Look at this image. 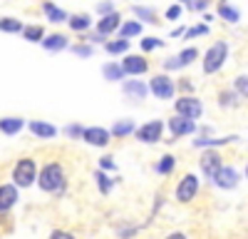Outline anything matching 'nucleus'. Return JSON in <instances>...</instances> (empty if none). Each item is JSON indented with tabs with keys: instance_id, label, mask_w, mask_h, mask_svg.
Masks as SVG:
<instances>
[{
	"instance_id": "nucleus-1",
	"label": "nucleus",
	"mask_w": 248,
	"mask_h": 239,
	"mask_svg": "<svg viewBox=\"0 0 248 239\" xmlns=\"http://www.w3.org/2000/svg\"><path fill=\"white\" fill-rule=\"evenodd\" d=\"M65 187V172L57 162H50L43 172H40V189L45 192H62Z\"/></svg>"
},
{
	"instance_id": "nucleus-2",
	"label": "nucleus",
	"mask_w": 248,
	"mask_h": 239,
	"mask_svg": "<svg viewBox=\"0 0 248 239\" xmlns=\"http://www.w3.org/2000/svg\"><path fill=\"white\" fill-rule=\"evenodd\" d=\"M35 177H37V162H35V159H30V157L20 159V162L15 165V170H13L15 187H30L35 182Z\"/></svg>"
},
{
	"instance_id": "nucleus-3",
	"label": "nucleus",
	"mask_w": 248,
	"mask_h": 239,
	"mask_svg": "<svg viewBox=\"0 0 248 239\" xmlns=\"http://www.w3.org/2000/svg\"><path fill=\"white\" fill-rule=\"evenodd\" d=\"M226 55H229V45L221 43V40H218V43H214V45L209 48V52H206V57H203V72H206V75L216 72V70L223 65Z\"/></svg>"
},
{
	"instance_id": "nucleus-4",
	"label": "nucleus",
	"mask_w": 248,
	"mask_h": 239,
	"mask_svg": "<svg viewBox=\"0 0 248 239\" xmlns=\"http://www.w3.org/2000/svg\"><path fill=\"white\" fill-rule=\"evenodd\" d=\"M196 192H199V177L196 174L181 177V182L176 187V199L179 202H191V199L196 197Z\"/></svg>"
},
{
	"instance_id": "nucleus-5",
	"label": "nucleus",
	"mask_w": 248,
	"mask_h": 239,
	"mask_svg": "<svg viewBox=\"0 0 248 239\" xmlns=\"http://www.w3.org/2000/svg\"><path fill=\"white\" fill-rule=\"evenodd\" d=\"M149 90H152L156 97H161V100H169V97H174L176 85H174V80H169L167 75H154L152 83H149Z\"/></svg>"
},
{
	"instance_id": "nucleus-6",
	"label": "nucleus",
	"mask_w": 248,
	"mask_h": 239,
	"mask_svg": "<svg viewBox=\"0 0 248 239\" xmlns=\"http://www.w3.org/2000/svg\"><path fill=\"white\" fill-rule=\"evenodd\" d=\"M161 130H164V122L161 120H154V122H147L137 130V139H141V142H147V145H154L161 139Z\"/></svg>"
},
{
	"instance_id": "nucleus-7",
	"label": "nucleus",
	"mask_w": 248,
	"mask_h": 239,
	"mask_svg": "<svg viewBox=\"0 0 248 239\" xmlns=\"http://www.w3.org/2000/svg\"><path fill=\"white\" fill-rule=\"evenodd\" d=\"M201 102H199V100L196 97H189V95H186V97H179L176 100V115H181V117H189V120H196L199 115H201Z\"/></svg>"
},
{
	"instance_id": "nucleus-8",
	"label": "nucleus",
	"mask_w": 248,
	"mask_h": 239,
	"mask_svg": "<svg viewBox=\"0 0 248 239\" xmlns=\"http://www.w3.org/2000/svg\"><path fill=\"white\" fill-rule=\"evenodd\" d=\"M169 130H171V135H174V137L191 135V132H196V120H189V117L176 115V117H171V120H169Z\"/></svg>"
},
{
	"instance_id": "nucleus-9",
	"label": "nucleus",
	"mask_w": 248,
	"mask_h": 239,
	"mask_svg": "<svg viewBox=\"0 0 248 239\" xmlns=\"http://www.w3.org/2000/svg\"><path fill=\"white\" fill-rule=\"evenodd\" d=\"M201 170L214 179V174L221 170V154H218L216 150H206V152L201 154Z\"/></svg>"
},
{
	"instance_id": "nucleus-10",
	"label": "nucleus",
	"mask_w": 248,
	"mask_h": 239,
	"mask_svg": "<svg viewBox=\"0 0 248 239\" xmlns=\"http://www.w3.org/2000/svg\"><path fill=\"white\" fill-rule=\"evenodd\" d=\"M122 70L127 75H141V72L149 70V65H147V60H144L141 55H127L124 63H122Z\"/></svg>"
},
{
	"instance_id": "nucleus-11",
	"label": "nucleus",
	"mask_w": 248,
	"mask_h": 239,
	"mask_svg": "<svg viewBox=\"0 0 248 239\" xmlns=\"http://www.w3.org/2000/svg\"><path fill=\"white\" fill-rule=\"evenodd\" d=\"M214 182H216L218 187H223V189H231V187L238 185V172H236L233 167H221V170L214 174Z\"/></svg>"
},
{
	"instance_id": "nucleus-12",
	"label": "nucleus",
	"mask_w": 248,
	"mask_h": 239,
	"mask_svg": "<svg viewBox=\"0 0 248 239\" xmlns=\"http://www.w3.org/2000/svg\"><path fill=\"white\" fill-rule=\"evenodd\" d=\"M82 137H85V142L92 145V147H105L109 142V132L102 130V127H87Z\"/></svg>"
},
{
	"instance_id": "nucleus-13",
	"label": "nucleus",
	"mask_w": 248,
	"mask_h": 239,
	"mask_svg": "<svg viewBox=\"0 0 248 239\" xmlns=\"http://www.w3.org/2000/svg\"><path fill=\"white\" fill-rule=\"evenodd\" d=\"M17 202V187L15 185H0V212L13 209Z\"/></svg>"
},
{
	"instance_id": "nucleus-14",
	"label": "nucleus",
	"mask_w": 248,
	"mask_h": 239,
	"mask_svg": "<svg viewBox=\"0 0 248 239\" xmlns=\"http://www.w3.org/2000/svg\"><path fill=\"white\" fill-rule=\"evenodd\" d=\"M122 28V15L119 13H112V15H107V17H102L99 23H97V33L105 37V35H109V33H114V30H119Z\"/></svg>"
},
{
	"instance_id": "nucleus-15",
	"label": "nucleus",
	"mask_w": 248,
	"mask_h": 239,
	"mask_svg": "<svg viewBox=\"0 0 248 239\" xmlns=\"http://www.w3.org/2000/svg\"><path fill=\"white\" fill-rule=\"evenodd\" d=\"M28 127H30V132H32L35 137H45V139H50V137L57 135V127L50 125V122H45V120H32Z\"/></svg>"
},
{
	"instance_id": "nucleus-16",
	"label": "nucleus",
	"mask_w": 248,
	"mask_h": 239,
	"mask_svg": "<svg viewBox=\"0 0 248 239\" xmlns=\"http://www.w3.org/2000/svg\"><path fill=\"white\" fill-rule=\"evenodd\" d=\"M43 48L50 50V52H57V50H65L67 48V37L62 35V33H55V35H47L43 40Z\"/></svg>"
},
{
	"instance_id": "nucleus-17",
	"label": "nucleus",
	"mask_w": 248,
	"mask_h": 239,
	"mask_svg": "<svg viewBox=\"0 0 248 239\" xmlns=\"http://www.w3.org/2000/svg\"><path fill=\"white\" fill-rule=\"evenodd\" d=\"M23 125H25V120H20V117H3L0 120V132L3 135H17L23 130Z\"/></svg>"
},
{
	"instance_id": "nucleus-18",
	"label": "nucleus",
	"mask_w": 248,
	"mask_h": 239,
	"mask_svg": "<svg viewBox=\"0 0 248 239\" xmlns=\"http://www.w3.org/2000/svg\"><path fill=\"white\" fill-rule=\"evenodd\" d=\"M124 92H127L129 97H137V100H141L144 95L149 92V87L144 85V83H139V80H129V83L124 85Z\"/></svg>"
},
{
	"instance_id": "nucleus-19",
	"label": "nucleus",
	"mask_w": 248,
	"mask_h": 239,
	"mask_svg": "<svg viewBox=\"0 0 248 239\" xmlns=\"http://www.w3.org/2000/svg\"><path fill=\"white\" fill-rule=\"evenodd\" d=\"M70 28L77 30V33H85V30L90 28V15H87V13H77V15H72V17H70Z\"/></svg>"
},
{
	"instance_id": "nucleus-20",
	"label": "nucleus",
	"mask_w": 248,
	"mask_h": 239,
	"mask_svg": "<svg viewBox=\"0 0 248 239\" xmlns=\"http://www.w3.org/2000/svg\"><path fill=\"white\" fill-rule=\"evenodd\" d=\"M0 30L3 33H23V23L17 17H0Z\"/></svg>"
},
{
	"instance_id": "nucleus-21",
	"label": "nucleus",
	"mask_w": 248,
	"mask_h": 239,
	"mask_svg": "<svg viewBox=\"0 0 248 239\" xmlns=\"http://www.w3.org/2000/svg\"><path fill=\"white\" fill-rule=\"evenodd\" d=\"M132 132H134V122H132V120H119V122H114V127H112L114 137H124V135H132Z\"/></svg>"
},
{
	"instance_id": "nucleus-22",
	"label": "nucleus",
	"mask_w": 248,
	"mask_h": 239,
	"mask_svg": "<svg viewBox=\"0 0 248 239\" xmlns=\"http://www.w3.org/2000/svg\"><path fill=\"white\" fill-rule=\"evenodd\" d=\"M119 33H122V40H127V37H132V35H139V33H141V23H139V20H129V23H122Z\"/></svg>"
},
{
	"instance_id": "nucleus-23",
	"label": "nucleus",
	"mask_w": 248,
	"mask_h": 239,
	"mask_svg": "<svg viewBox=\"0 0 248 239\" xmlns=\"http://www.w3.org/2000/svg\"><path fill=\"white\" fill-rule=\"evenodd\" d=\"M105 50L109 52V55H119V52H127L129 50V40H109V43L105 45Z\"/></svg>"
},
{
	"instance_id": "nucleus-24",
	"label": "nucleus",
	"mask_w": 248,
	"mask_h": 239,
	"mask_svg": "<svg viewBox=\"0 0 248 239\" xmlns=\"http://www.w3.org/2000/svg\"><path fill=\"white\" fill-rule=\"evenodd\" d=\"M43 10H45V15L52 20V23H62L67 15H65V10H60V8H55L52 3H43Z\"/></svg>"
},
{
	"instance_id": "nucleus-25",
	"label": "nucleus",
	"mask_w": 248,
	"mask_h": 239,
	"mask_svg": "<svg viewBox=\"0 0 248 239\" xmlns=\"http://www.w3.org/2000/svg\"><path fill=\"white\" fill-rule=\"evenodd\" d=\"M174 165H176L174 154H164V157L159 159V165H156V172H159V174H169V172L174 170Z\"/></svg>"
},
{
	"instance_id": "nucleus-26",
	"label": "nucleus",
	"mask_w": 248,
	"mask_h": 239,
	"mask_svg": "<svg viewBox=\"0 0 248 239\" xmlns=\"http://www.w3.org/2000/svg\"><path fill=\"white\" fill-rule=\"evenodd\" d=\"M231 139H236V137H223V139H194V147H218V145H226V142H231Z\"/></svg>"
},
{
	"instance_id": "nucleus-27",
	"label": "nucleus",
	"mask_w": 248,
	"mask_h": 239,
	"mask_svg": "<svg viewBox=\"0 0 248 239\" xmlns=\"http://www.w3.org/2000/svg\"><path fill=\"white\" fill-rule=\"evenodd\" d=\"M218 15L223 17V20H229V23H238V10H233V8H229V5H226V3H221L218 5Z\"/></svg>"
},
{
	"instance_id": "nucleus-28",
	"label": "nucleus",
	"mask_w": 248,
	"mask_h": 239,
	"mask_svg": "<svg viewBox=\"0 0 248 239\" xmlns=\"http://www.w3.org/2000/svg\"><path fill=\"white\" fill-rule=\"evenodd\" d=\"M196 57H199V50H196V48H186L184 52H179V60H181V68H184V65H191V63H194Z\"/></svg>"
},
{
	"instance_id": "nucleus-29",
	"label": "nucleus",
	"mask_w": 248,
	"mask_h": 239,
	"mask_svg": "<svg viewBox=\"0 0 248 239\" xmlns=\"http://www.w3.org/2000/svg\"><path fill=\"white\" fill-rule=\"evenodd\" d=\"M236 100H238V95H236L233 90H223V92L218 95V102H221L223 107H231V105H236Z\"/></svg>"
},
{
	"instance_id": "nucleus-30",
	"label": "nucleus",
	"mask_w": 248,
	"mask_h": 239,
	"mask_svg": "<svg viewBox=\"0 0 248 239\" xmlns=\"http://www.w3.org/2000/svg\"><path fill=\"white\" fill-rule=\"evenodd\" d=\"M94 179L99 182V192H102V194H109V189H112V182H109V179L105 177V172H102V170H97V172H94Z\"/></svg>"
},
{
	"instance_id": "nucleus-31",
	"label": "nucleus",
	"mask_w": 248,
	"mask_h": 239,
	"mask_svg": "<svg viewBox=\"0 0 248 239\" xmlns=\"http://www.w3.org/2000/svg\"><path fill=\"white\" fill-rule=\"evenodd\" d=\"M122 75H124V70H122V65H105V77L107 80H122Z\"/></svg>"
},
{
	"instance_id": "nucleus-32",
	"label": "nucleus",
	"mask_w": 248,
	"mask_h": 239,
	"mask_svg": "<svg viewBox=\"0 0 248 239\" xmlns=\"http://www.w3.org/2000/svg\"><path fill=\"white\" fill-rule=\"evenodd\" d=\"M23 35H25L28 40H32V43H37V40H45V37H43V28H40V25H35V28H25Z\"/></svg>"
},
{
	"instance_id": "nucleus-33",
	"label": "nucleus",
	"mask_w": 248,
	"mask_h": 239,
	"mask_svg": "<svg viewBox=\"0 0 248 239\" xmlns=\"http://www.w3.org/2000/svg\"><path fill=\"white\" fill-rule=\"evenodd\" d=\"M233 85H236V92H238V95L248 97V75H238Z\"/></svg>"
},
{
	"instance_id": "nucleus-34",
	"label": "nucleus",
	"mask_w": 248,
	"mask_h": 239,
	"mask_svg": "<svg viewBox=\"0 0 248 239\" xmlns=\"http://www.w3.org/2000/svg\"><path fill=\"white\" fill-rule=\"evenodd\" d=\"M134 15L137 17H141V20H152V23H156V13L154 10H149V8H134Z\"/></svg>"
},
{
	"instance_id": "nucleus-35",
	"label": "nucleus",
	"mask_w": 248,
	"mask_h": 239,
	"mask_svg": "<svg viewBox=\"0 0 248 239\" xmlns=\"http://www.w3.org/2000/svg\"><path fill=\"white\" fill-rule=\"evenodd\" d=\"M159 45H161L159 37H144V40H141V50H144V52H152V50H156Z\"/></svg>"
},
{
	"instance_id": "nucleus-36",
	"label": "nucleus",
	"mask_w": 248,
	"mask_h": 239,
	"mask_svg": "<svg viewBox=\"0 0 248 239\" xmlns=\"http://www.w3.org/2000/svg\"><path fill=\"white\" fill-rule=\"evenodd\" d=\"M179 68H181L179 55H176V57H167V60H164V70H179Z\"/></svg>"
},
{
	"instance_id": "nucleus-37",
	"label": "nucleus",
	"mask_w": 248,
	"mask_h": 239,
	"mask_svg": "<svg viewBox=\"0 0 248 239\" xmlns=\"http://www.w3.org/2000/svg\"><path fill=\"white\" fill-rule=\"evenodd\" d=\"M97 13H99L102 17H107V15H112V13H117V10H114L112 3H99V5H97Z\"/></svg>"
},
{
	"instance_id": "nucleus-38",
	"label": "nucleus",
	"mask_w": 248,
	"mask_h": 239,
	"mask_svg": "<svg viewBox=\"0 0 248 239\" xmlns=\"http://www.w3.org/2000/svg\"><path fill=\"white\" fill-rule=\"evenodd\" d=\"M206 33H209V28H206V25H196V28H189L184 35L186 37H196V35H206Z\"/></svg>"
},
{
	"instance_id": "nucleus-39",
	"label": "nucleus",
	"mask_w": 248,
	"mask_h": 239,
	"mask_svg": "<svg viewBox=\"0 0 248 239\" xmlns=\"http://www.w3.org/2000/svg\"><path fill=\"white\" fill-rule=\"evenodd\" d=\"M47 239H75V237H72L70 232H62V229H55V232H52V234H50Z\"/></svg>"
},
{
	"instance_id": "nucleus-40",
	"label": "nucleus",
	"mask_w": 248,
	"mask_h": 239,
	"mask_svg": "<svg viewBox=\"0 0 248 239\" xmlns=\"http://www.w3.org/2000/svg\"><path fill=\"white\" fill-rule=\"evenodd\" d=\"M99 167H102V170H114L117 165H114L112 157H102V159H99Z\"/></svg>"
},
{
	"instance_id": "nucleus-41",
	"label": "nucleus",
	"mask_w": 248,
	"mask_h": 239,
	"mask_svg": "<svg viewBox=\"0 0 248 239\" xmlns=\"http://www.w3.org/2000/svg\"><path fill=\"white\" fill-rule=\"evenodd\" d=\"M67 135H70V137H82V135H85V130H82L79 125H70V127H67Z\"/></svg>"
},
{
	"instance_id": "nucleus-42",
	"label": "nucleus",
	"mask_w": 248,
	"mask_h": 239,
	"mask_svg": "<svg viewBox=\"0 0 248 239\" xmlns=\"http://www.w3.org/2000/svg\"><path fill=\"white\" fill-rule=\"evenodd\" d=\"M206 5H209V3H203V0H196V3H186V8H189V10H206Z\"/></svg>"
},
{
	"instance_id": "nucleus-43",
	"label": "nucleus",
	"mask_w": 248,
	"mask_h": 239,
	"mask_svg": "<svg viewBox=\"0 0 248 239\" xmlns=\"http://www.w3.org/2000/svg\"><path fill=\"white\" fill-rule=\"evenodd\" d=\"M77 55H82V57H87V55H92V48H85V45H75L72 48Z\"/></svg>"
},
{
	"instance_id": "nucleus-44",
	"label": "nucleus",
	"mask_w": 248,
	"mask_h": 239,
	"mask_svg": "<svg viewBox=\"0 0 248 239\" xmlns=\"http://www.w3.org/2000/svg\"><path fill=\"white\" fill-rule=\"evenodd\" d=\"M179 15H181V8H179V5H174V8L167 10V17H169V20H176Z\"/></svg>"
},
{
	"instance_id": "nucleus-45",
	"label": "nucleus",
	"mask_w": 248,
	"mask_h": 239,
	"mask_svg": "<svg viewBox=\"0 0 248 239\" xmlns=\"http://www.w3.org/2000/svg\"><path fill=\"white\" fill-rule=\"evenodd\" d=\"M179 87H181V90H186V92H189V90H191V83H189V80H184V83H179Z\"/></svg>"
},
{
	"instance_id": "nucleus-46",
	"label": "nucleus",
	"mask_w": 248,
	"mask_h": 239,
	"mask_svg": "<svg viewBox=\"0 0 248 239\" xmlns=\"http://www.w3.org/2000/svg\"><path fill=\"white\" fill-rule=\"evenodd\" d=\"M167 239H186V237H184V234H181V232H174V234H169V237H167Z\"/></svg>"
},
{
	"instance_id": "nucleus-47",
	"label": "nucleus",
	"mask_w": 248,
	"mask_h": 239,
	"mask_svg": "<svg viewBox=\"0 0 248 239\" xmlns=\"http://www.w3.org/2000/svg\"><path fill=\"white\" fill-rule=\"evenodd\" d=\"M246 177H248V167H246Z\"/></svg>"
}]
</instances>
